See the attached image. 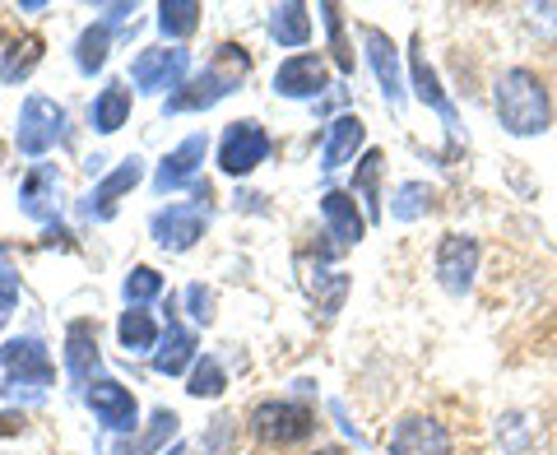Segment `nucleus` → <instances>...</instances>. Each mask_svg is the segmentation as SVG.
<instances>
[{"label":"nucleus","mask_w":557,"mask_h":455,"mask_svg":"<svg viewBox=\"0 0 557 455\" xmlns=\"http://www.w3.org/2000/svg\"><path fill=\"white\" fill-rule=\"evenodd\" d=\"M479 237L469 233H446L437 242V256H432V274L450 297H465L474 288V274H479Z\"/></svg>","instance_id":"nucleus-6"},{"label":"nucleus","mask_w":557,"mask_h":455,"mask_svg":"<svg viewBox=\"0 0 557 455\" xmlns=\"http://www.w3.org/2000/svg\"><path fill=\"white\" fill-rule=\"evenodd\" d=\"M311 455H348V451H339V446H321V451H311Z\"/></svg>","instance_id":"nucleus-40"},{"label":"nucleus","mask_w":557,"mask_h":455,"mask_svg":"<svg viewBox=\"0 0 557 455\" xmlns=\"http://www.w3.org/2000/svg\"><path fill=\"white\" fill-rule=\"evenodd\" d=\"M159 293H163V274L153 266H135L126 279H121V297H126V307H145Z\"/></svg>","instance_id":"nucleus-34"},{"label":"nucleus","mask_w":557,"mask_h":455,"mask_svg":"<svg viewBox=\"0 0 557 455\" xmlns=\"http://www.w3.org/2000/svg\"><path fill=\"white\" fill-rule=\"evenodd\" d=\"M98 367H102V354H98L94 321H70V330H65V372H70V381L89 391V381L98 377Z\"/></svg>","instance_id":"nucleus-18"},{"label":"nucleus","mask_w":557,"mask_h":455,"mask_svg":"<svg viewBox=\"0 0 557 455\" xmlns=\"http://www.w3.org/2000/svg\"><path fill=\"white\" fill-rule=\"evenodd\" d=\"M177 428H182V418L172 414V409H153V418H149V428L135 436V442H121L116 446V455H153L159 446H168L172 436H177Z\"/></svg>","instance_id":"nucleus-29"},{"label":"nucleus","mask_w":557,"mask_h":455,"mask_svg":"<svg viewBox=\"0 0 557 455\" xmlns=\"http://www.w3.org/2000/svg\"><path fill=\"white\" fill-rule=\"evenodd\" d=\"M205 153H209V139L186 135L159 163V172H153V190H159V196H172V190H182V186H196V168L205 163Z\"/></svg>","instance_id":"nucleus-15"},{"label":"nucleus","mask_w":557,"mask_h":455,"mask_svg":"<svg viewBox=\"0 0 557 455\" xmlns=\"http://www.w3.org/2000/svg\"><path fill=\"white\" fill-rule=\"evenodd\" d=\"M186 317L196 321V325H209L214 321V293H209L205 284H186Z\"/></svg>","instance_id":"nucleus-37"},{"label":"nucleus","mask_w":557,"mask_h":455,"mask_svg":"<svg viewBox=\"0 0 557 455\" xmlns=\"http://www.w3.org/2000/svg\"><path fill=\"white\" fill-rule=\"evenodd\" d=\"M145 182V159H126L116 172H108L94 190H89V200H84V219H98V223H108L116 214V200L121 196H131V190Z\"/></svg>","instance_id":"nucleus-16"},{"label":"nucleus","mask_w":557,"mask_h":455,"mask_svg":"<svg viewBox=\"0 0 557 455\" xmlns=\"http://www.w3.org/2000/svg\"><path fill=\"white\" fill-rule=\"evenodd\" d=\"M362 47H368V61L376 70V84H381V94H386L391 108H405V94H409V84H405V70H399V51L391 42V33H381V28H362Z\"/></svg>","instance_id":"nucleus-13"},{"label":"nucleus","mask_w":557,"mask_h":455,"mask_svg":"<svg viewBox=\"0 0 557 455\" xmlns=\"http://www.w3.org/2000/svg\"><path fill=\"white\" fill-rule=\"evenodd\" d=\"M209 228V209L205 205H168L149 219V233L163 251H190Z\"/></svg>","instance_id":"nucleus-10"},{"label":"nucleus","mask_w":557,"mask_h":455,"mask_svg":"<svg viewBox=\"0 0 557 455\" xmlns=\"http://www.w3.org/2000/svg\"><path fill=\"white\" fill-rule=\"evenodd\" d=\"M381 172H386V153L368 149L358 159L354 177H348V190H354V200H362V214H368V223H381Z\"/></svg>","instance_id":"nucleus-22"},{"label":"nucleus","mask_w":557,"mask_h":455,"mask_svg":"<svg viewBox=\"0 0 557 455\" xmlns=\"http://www.w3.org/2000/svg\"><path fill=\"white\" fill-rule=\"evenodd\" d=\"M159 28H163V38H190V33L200 28V5L196 0H163Z\"/></svg>","instance_id":"nucleus-33"},{"label":"nucleus","mask_w":557,"mask_h":455,"mask_svg":"<svg viewBox=\"0 0 557 455\" xmlns=\"http://www.w3.org/2000/svg\"><path fill=\"white\" fill-rule=\"evenodd\" d=\"M270 159V131L260 121H233L219 139V168L228 177H251V172Z\"/></svg>","instance_id":"nucleus-7"},{"label":"nucleus","mask_w":557,"mask_h":455,"mask_svg":"<svg viewBox=\"0 0 557 455\" xmlns=\"http://www.w3.org/2000/svg\"><path fill=\"white\" fill-rule=\"evenodd\" d=\"M14 428H24V414H0V432H14Z\"/></svg>","instance_id":"nucleus-39"},{"label":"nucleus","mask_w":557,"mask_h":455,"mask_svg":"<svg viewBox=\"0 0 557 455\" xmlns=\"http://www.w3.org/2000/svg\"><path fill=\"white\" fill-rule=\"evenodd\" d=\"M186 367H196V330L182 325L177 317H168V335L159 340V354H153V372L182 377Z\"/></svg>","instance_id":"nucleus-21"},{"label":"nucleus","mask_w":557,"mask_h":455,"mask_svg":"<svg viewBox=\"0 0 557 455\" xmlns=\"http://www.w3.org/2000/svg\"><path fill=\"white\" fill-rule=\"evenodd\" d=\"M330 89V65L321 51H293L288 61H278L274 70V94L293 102H317Z\"/></svg>","instance_id":"nucleus-9"},{"label":"nucleus","mask_w":557,"mask_h":455,"mask_svg":"<svg viewBox=\"0 0 557 455\" xmlns=\"http://www.w3.org/2000/svg\"><path fill=\"white\" fill-rule=\"evenodd\" d=\"M223 391H228L223 362L219 358H196V367H190V377H186V395L190 399H219Z\"/></svg>","instance_id":"nucleus-32"},{"label":"nucleus","mask_w":557,"mask_h":455,"mask_svg":"<svg viewBox=\"0 0 557 455\" xmlns=\"http://www.w3.org/2000/svg\"><path fill=\"white\" fill-rule=\"evenodd\" d=\"M190 79V51L186 47H149L131 61V84L139 94H163L168 98Z\"/></svg>","instance_id":"nucleus-4"},{"label":"nucleus","mask_w":557,"mask_h":455,"mask_svg":"<svg viewBox=\"0 0 557 455\" xmlns=\"http://www.w3.org/2000/svg\"><path fill=\"white\" fill-rule=\"evenodd\" d=\"M57 190H61L57 168H51V163H33V172H28L24 186H20V209H24L28 219L51 223V219H57Z\"/></svg>","instance_id":"nucleus-20"},{"label":"nucleus","mask_w":557,"mask_h":455,"mask_svg":"<svg viewBox=\"0 0 557 455\" xmlns=\"http://www.w3.org/2000/svg\"><path fill=\"white\" fill-rule=\"evenodd\" d=\"M270 38L278 47H307L311 42V10L288 0V5H274L270 10Z\"/></svg>","instance_id":"nucleus-24"},{"label":"nucleus","mask_w":557,"mask_h":455,"mask_svg":"<svg viewBox=\"0 0 557 455\" xmlns=\"http://www.w3.org/2000/svg\"><path fill=\"white\" fill-rule=\"evenodd\" d=\"M42 61V38L38 33H24L20 42H10V51H5V61H0V79L5 84H14V79H24L33 65Z\"/></svg>","instance_id":"nucleus-31"},{"label":"nucleus","mask_w":557,"mask_h":455,"mask_svg":"<svg viewBox=\"0 0 557 455\" xmlns=\"http://www.w3.org/2000/svg\"><path fill=\"white\" fill-rule=\"evenodd\" d=\"M368 145V126H362V116L344 112L325 126V139H321V172H339L344 163L358 159V149Z\"/></svg>","instance_id":"nucleus-17"},{"label":"nucleus","mask_w":557,"mask_h":455,"mask_svg":"<svg viewBox=\"0 0 557 455\" xmlns=\"http://www.w3.org/2000/svg\"><path fill=\"white\" fill-rule=\"evenodd\" d=\"M108 47H112V28L108 24H89L79 33V42H75V65H79V75H98L102 65H108Z\"/></svg>","instance_id":"nucleus-30"},{"label":"nucleus","mask_w":557,"mask_h":455,"mask_svg":"<svg viewBox=\"0 0 557 455\" xmlns=\"http://www.w3.org/2000/svg\"><path fill=\"white\" fill-rule=\"evenodd\" d=\"M409 89H413V98L423 102V108H432V112L442 116V126H446L450 135H460V112H456V102L446 98L442 79H437V70L428 65L423 51H413V65H409Z\"/></svg>","instance_id":"nucleus-19"},{"label":"nucleus","mask_w":557,"mask_h":455,"mask_svg":"<svg viewBox=\"0 0 557 455\" xmlns=\"http://www.w3.org/2000/svg\"><path fill=\"white\" fill-rule=\"evenodd\" d=\"M0 367L10 372V391L28 386L33 395H42L51 386V377H57V367H51V354L38 335H24V340H10L0 348Z\"/></svg>","instance_id":"nucleus-8"},{"label":"nucleus","mask_w":557,"mask_h":455,"mask_svg":"<svg viewBox=\"0 0 557 455\" xmlns=\"http://www.w3.org/2000/svg\"><path fill=\"white\" fill-rule=\"evenodd\" d=\"M321 24L330 33V51H335L339 75H354V47H348V38H344V10L339 5H321Z\"/></svg>","instance_id":"nucleus-35"},{"label":"nucleus","mask_w":557,"mask_h":455,"mask_svg":"<svg viewBox=\"0 0 557 455\" xmlns=\"http://www.w3.org/2000/svg\"><path fill=\"white\" fill-rule=\"evenodd\" d=\"M321 219H325V233L335 237V247H358L362 237H368V214H362V205H354V190H325L321 196Z\"/></svg>","instance_id":"nucleus-14"},{"label":"nucleus","mask_w":557,"mask_h":455,"mask_svg":"<svg viewBox=\"0 0 557 455\" xmlns=\"http://www.w3.org/2000/svg\"><path fill=\"white\" fill-rule=\"evenodd\" d=\"M391 455H450V432L432 414H405L386 436Z\"/></svg>","instance_id":"nucleus-11"},{"label":"nucleus","mask_w":557,"mask_h":455,"mask_svg":"<svg viewBox=\"0 0 557 455\" xmlns=\"http://www.w3.org/2000/svg\"><path fill=\"white\" fill-rule=\"evenodd\" d=\"M251 75V51L247 47H219L214 57H209V65L200 70V75H190L177 94H172L163 102L168 116H182V112H209L214 102H223L228 94H237L242 84H247Z\"/></svg>","instance_id":"nucleus-2"},{"label":"nucleus","mask_w":557,"mask_h":455,"mask_svg":"<svg viewBox=\"0 0 557 455\" xmlns=\"http://www.w3.org/2000/svg\"><path fill=\"white\" fill-rule=\"evenodd\" d=\"M497 442H502V451H507V455H539V451H544V432H539L534 414L511 409V414L497 418Z\"/></svg>","instance_id":"nucleus-23"},{"label":"nucleus","mask_w":557,"mask_h":455,"mask_svg":"<svg viewBox=\"0 0 557 455\" xmlns=\"http://www.w3.org/2000/svg\"><path fill=\"white\" fill-rule=\"evenodd\" d=\"M20 153H28V159H42L47 149H57L65 139V108L61 102H51L42 94H28L24 108H20Z\"/></svg>","instance_id":"nucleus-5"},{"label":"nucleus","mask_w":557,"mask_h":455,"mask_svg":"<svg viewBox=\"0 0 557 455\" xmlns=\"http://www.w3.org/2000/svg\"><path fill=\"white\" fill-rule=\"evenodd\" d=\"M116 340L126 354H149V348H159V325H153L145 307H126L116 321Z\"/></svg>","instance_id":"nucleus-28"},{"label":"nucleus","mask_w":557,"mask_h":455,"mask_svg":"<svg viewBox=\"0 0 557 455\" xmlns=\"http://www.w3.org/2000/svg\"><path fill=\"white\" fill-rule=\"evenodd\" d=\"M251 432H256L265 446L307 442V436H317V409H311L307 399H298V395H288V399H265V405L251 409Z\"/></svg>","instance_id":"nucleus-3"},{"label":"nucleus","mask_w":557,"mask_h":455,"mask_svg":"<svg viewBox=\"0 0 557 455\" xmlns=\"http://www.w3.org/2000/svg\"><path fill=\"white\" fill-rule=\"evenodd\" d=\"M84 405L94 409V418L108 432H135L139 428V405H135V395L121 386V381L112 377H98L89 391H84Z\"/></svg>","instance_id":"nucleus-12"},{"label":"nucleus","mask_w":557,"mask_h":455,"mask_svg":"<svg viewBox=\"0 0 557 455\" xmlns=\"http://www.w3.org/2000/svg\"><path fill=\"white\" fill-rule=\"evenodd\" d=\"M89 121H94L98 135H116L121 126H126V121H131V89H126V84H108V89L94 98Z\"/></svg>","instance_id":"nucleus-25"},{"label":"nucleus","mask_w":557,"mask_h":455,"mask_svg":"<svg viewBox=\"0 0 557 455\" xmlns=\"http://www.w3.org/2000/svg\"><path fill=\"white\" fill-rule=\"evenodd\" d=\"M530 14H534V28H539V24H544V28H557V5H534Z\"/></svg>","instance_id":"nucleus-38"},{"label":"nucleus","mask_w":557,"mask_h":455,"mask_svg":"<svg viewBox=\"0 0 557 455\" xmlns=\"http://www.w3.org/2000/svg\"><path fill=\"white\" fill-rule=\"evenodd\" d=\"M348 288H354V279L339 274V270H321V260H317V270H307V293L317 297V307H321V317H325V321L344 307Z\"/></svg>","instance_id":"nucleus-27"},{"label":"nucleus","mask_w":557,"mask_h":455,"mask_svg":"<svg viewBox=\"0 0 557 455\" xmlns=\"http://www.w3.org/2000/svg\"><path fill=\"white\" fill-rule=\"evenodd\" d=\"M20 307V270L5 260V247H0V321Z\"/></svg>","instance_id":"nucleus-36"},{"label":"nucleus","mask_w":557,"mask_h":455,"mask_svg":"<svg viewBox=\"0 0 557 455\" xmlns=\"http://www.w3.org/2000/svg\"><path fill=\"white\" fill-rule=\"evenodd\" d=\"M432 205H437V186L428 182H399L395 196H391V219L395 223H418L423 214H432Z\"/></svg>","instance_id":"nucleus-26"},{"label":"nucleus","mask_w":557,"mask_h":455,"mask_svg":"<svg viewBox=\"0 0 557 455\" xmlns=\"http://www.w3.org/2000/svg\"><path fill=\"white\" fill-rule=\"evenodd\" d=\"M493 112L502 121V131L516 139H534L553 126V98L544 89V79L525 65L502 70L493 84Z\"/></svg>","instance_id":"nucleus-1"}]
</instances>
